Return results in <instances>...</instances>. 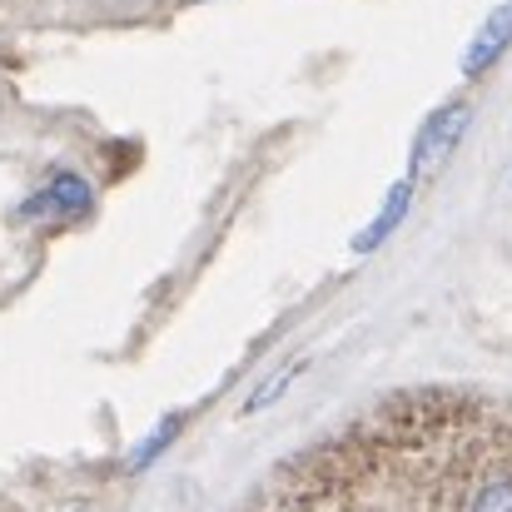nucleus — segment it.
<instances>
[{
	"label": "nucleus",
	"instance_id": "obj_3",
	"mask_svg": "<svg viewBox=\"0 0 512 512\" xmlns=\"http://www.w3.org/2000/svg\"><path fill=\"white\" fill-rule=\"evenodd\" d=\"M508 40H512V5L498 10V20L478 35V45H473V55H468V70H483V65L498 55V45H508Z\"/></svg>",
	"mask_w": 512,
	"mask_h": 512
},
{
	"label": "nucleus",
	"instance_id": "obj_1",
	"mask_svg": "<svg viewBox=\"0 0 512 512\" xmlns=\"http://www.w3.org/2000/svg\"><path fill=\"white\" fill-rule=\"evenodd\" d=\"M95 204V194H90V184L80 179L75 170H55L50 174V184L40 189V194H30L25 199V214H85Z\"/></svg>",
	"mask_w": 512,
	"mask_h": 512
},
{
	"label": "nucleus",
	"instance_id": "obj_4",
	"mask_svg": "<svg viewBox=\"0 0 512 512\" xmlns=\"http://www.w3.org/2000/svg\"><path fill=\"white\" fill-rule=\"evenodd\" d=\"M294 373H299V363H294V368H284L279 378H269V383H264V388H259V393H254V398L244 403V413H259L264 403H274V398H279V393H284V388L294 383Z\"/></svg>",
	"mask_w": 512,
	"mask_h": 512
},
{
	"label": "nucleus",
	"instance_id": "obj_5",
	"mask_svg": "<svg viewBox=\"0 0 512 512\" xmlns=\"http://www.w3.org/2000/svg\"><path fill=\"white\" fill-rule=\"evenodd\" d=\"M174 433H179V418H170V423H165V428H160L155 438H145V443H140V453L130 458V468H145V463H150V458H155V453H160V448L170 443Z\"/></svg>",
	"mask_w": 512,
	"mask_h": 512
},
{
	"label": "nucleus",
	"instance_id": "obj_2",
	"mask_svg": "<svg viewBox=\"0 0 512 512\" xmlns=\"http://www.w3.org/2000/svg\"><path fill=\"white\" fill-rule=\"evenodd\" d=\"M458 125H463V110H458V105L443 110V115L428 125V135H423V145H418V170H433V165L443 160V150L458 140Z\"/></svg>",
	"mask_w": 512,
	"mask_h": 512
}]
</instances>
